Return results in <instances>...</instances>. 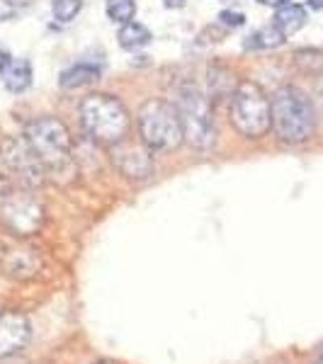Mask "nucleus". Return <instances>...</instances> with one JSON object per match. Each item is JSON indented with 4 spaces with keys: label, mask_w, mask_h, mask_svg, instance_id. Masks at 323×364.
I'll use <instances>...</instances> for the list:
<instances>
[{
    "label": "nucleus",
    "mask_w": 323,
    "mask_h": 364,
    "mask_svg": "<svg viewBox=\"0 0 323 364\" xmlns=\"http://www.w3.org/2000/svg\"><path fill=\"white\" fill-rule=\"evenodd\" d=\"M27 144L44 163L46 175H68L73 168L70 161V134L56 117H37L27 124Z\"/></svg>",
    "instance_id": "3"
},
{
    "label": "nucleus",
    "mask_w": 323,
    "mask_h": 364,
    "mask_svg": "<svg viewBox=\"0 0 323 364\" xmlns=\"http://www.w3.org/2000/svg\"><path fill=\"white\" fill-rule=\"evenodd\" d=\"M0 156L3 163L15 173V178L20 180L22 187H42L46 180V168L39 161V156L32 151V146L27 144L25 136H10L0 144Z\"/></svg>",
    "instance_id": "7"
},
{
    "label": "nucleus",
    "mask_w": 323,
    "mask_h": 364,
    "mask_svg": "<svg viewBox=\"0 0 323 364\" xmlns=\"http://www.w3.org/2000/svg\"><path fill=\"white\" fill-rule=\"evenodd\" d=\"M151 39H154L151 29L144 27L141 22H127V25H122L120 29V44H122V49H127V51L144 49V46L151 44Z\"/></svg>",
    "instance_id": "15"
},
{
    "label": "nucleus",
    "mask_w": 323,
    "mask_h": 364,
    "mask_svg": "<svg viewBox=\"0 0 323 364\" xmlns=\"http://www.w3.org/2000/svg\"><path fill=\"white\" fill-rule=\"evenodd\" d=\"M112 151V163L125 178L129 180H146L154 175V154L146 149L144 144H129V141H120V144L110 146Z\"/></svg>",
    "instance_id": "9"
},
{
    "label": "nucleus",
    "mask_w": 323,
    "mask_h": 364,
    "mask_svg": "<svg viewBox=\"0 0 323 364\" xmlns=\"http://www.w3.org/2000/svg\"><path fill=\"white\" fill-rule=\"evenodd\" d=\"M10 195H13V185H10L8 178H3V175H0V204H3Z\"/></svg>",
    "instance_id": "20"
},
{
    "label": "nucleus",
    "mask_w": 323,
    "mask_h": 364,
    "mask_svg": "<svg viewBox=\"0 0 323 364\" xmlns=\"http://www.w3.org/2000/svg\"><path fill=\"white\" fill-rule=\"evenodd\" d=\"M316 107H319V112L323 114V73L319 75V80H316Z\"/></svg>",
    "instance_id": "21"
},
{
    "label": "nucleus",
    "mask_w": 323,
    "mask_h": 364,
    "mask_svg": "<svg viewBox=\"0 0 323 364\" xmlns=\"http://www.w3.org/2000/svg\"><path fill=\"white\" fill-rule=\"evenodd\" d=\"M282 44H285V34H282V29L275 25V22L255 29V32L245 39V49H277Z\"/></svg>",
    "instance_id": "16"
},
{
    "label": "nucleus",
    "mask_w": 323,
    "mask_h": 364,
    "mask_svg": "<svg viewBox=\"0 0 323 364\" xmlns=\"http://www.w3.org/2000/svg\"><path fill=\"white\" fill-rule=\"evenodd\" d=\"M173 105L180 114V122H183L187 144L197 151H209L216 141V127L209 100L195 85H180L175 90Z\"/></svg>",
    "instance_id": "5"
},
{
    "label": "nucleus",
    "mask_w": 323,
    "mask_h": 364,
    "mask_svg": "<svg viewBox=\"0 0 323 364\" xmlns=\"http://www.w3.org/2000/svg\"><path fill=\"white\" fill-rule=\"evenodd\" d=\"M270 107H272V127L282 141L302 144L314 136L316 109L302 90L292 85L280 87L270 100Z\"/></svg>",
    "instance_id": "1"
},
{
    "label": "nucleus",
    "mask_w": 323,
    "mask_h": 364,
    "mask_svg": "<svg viewBox=\"0 0 323 364\" xmlns=\"http://www.w3.org/2000/svg\"><path fill=\"white\" fill-rule=\"evenodd\" d=\"M316 364H323V350H321V355H319V362H316Z\"/></svg>",
    "instance_id": "28"
},
{
    "label": "nucleus",
    "mask_w": 323,
    "mask_h": 364,
    "mask_svg": "<svg viewBox=\"0 0 323 364\" xmlns=\"http://www.w3.org/2000/svg\"><path fill=\"white\" fill-rule=\"evenodd\" d=\"M95 364H117V362H112V360H100V362H95Z\"/></svg>",
    "instance_id": "27"
},
{
    "label": "nucleus",
    "mask_w": 323,
    "mask_h": 364,
    "mask_svg": "<svg viewBox=\"0 0 323 364\" xmlns=\"http://www.w3.org/2000/svg\"><path fill=\"white\" fill-rule=\"evenodd\" d=\"M309 8H311V10H319V13H323V0H309Z\"/></svg>",
    "instance_id": "26"
},
{
    "label": "nucleus",
    "mask_w": 323,
    "mask_h": 364,
    "mask_svg": "<svg viewBox=\"0 0 323 364\" xmlns=\"http://www.w3.org/2000/svg\"><path fill=\"white\" fill-rule=\"evenodd\" d=\"M231 122L245 139L265 136L272 127V107L260 85L243 80L236 85L231 97Z\"/></svg>",
    "instance_id": "6"
},
{
    "label": "nucleus",
    "mask_w": 323,
    "mask_h": 364,
    "mask_svg": "<svg viewBox=\"0 0 323 364\" xmlns=\"http://www.w3.org/2000/svg\"><path fill=\"white\" fill-rule=\"evenodd\" d=\"M10 58H13V56H10V54H8V49H5V46L0 44V70H3L5 66H8Z\"/></svg>",
    "instance_id": "22"
},
{
    "label": "nucleus",
    "mask_w": 323,
    "mask_h": 364,
    "mask_svg": "<svg viewBox=\"0 0 323 364\" xmlns=\"http://www.w3.org/2000/svg\"><path fill=\"white\" fill-rule=\"evenodd\" d=\"M0 75L10 92H25L32 85V66L27 58H10L8 66L0 70Z\"/></svg>",
    "instance_id": "12"
},
{
    "label": "nucleus",
    "mask_w": 323,
    "mask_h": 364,
    "mask_svg": "<svg viewBox=\"0 0 323 364\" xmlns=\"http://www.w3.org/2000/svg\"><path fill=\"white\" fill-rule=\"evenodd\" d=\"M8 5H13V8H27V5H32V0H5Z\"/></svg>",
    "instance_id": "24"
},
{
    "label": "nucleus",
    "mask_w": 323,
    "mask_h": 364,
    "mask_svg": "<svg viewBox=\"0 0 323 364\" xmlns=\"http://www.w3.org/2000/svg\"><path fill=\"white\" fill-rule=\"evenodd\" d=\"M139 134L141 144L151 154H166L175 151L185 141L183 122L175 105L166 100H149L139 109Z\"/></svg>",
    "instance_id": "4"
},
{
    "label": "nucleus",
    "mask_w": 323,
    "mask_h": 364,
    "mask_svg": "<svg viewBox=\"0 0 323 364\" xmlns=\"http://www.w3.org/2000/svg\"><path fill=\"white\" fill-rule=\"evenodd\" d=\"M166 3V8H183L185 0H163Z\"/></svg>",
    "instance_id": "25"
},
{
    "label": "nucleus",
    "mask_w": 323,
    "mask_h": 364,
    "mask_svg": "<svg viewBox=\"0 0 323 364\" xmlns=\"http://www.w3.org/2000/svg\"><path fill=\"white\" fill-rule=\"evenodd\" d=\"M275 25L282 29L285 37H290V34L299 32V29L307 25V10H304L302 5L285 3L282 8H277V13H275Z\"/></svg>",
    "instance_id": "13"
},
{
    "label": "nucleus",
    "mask_w": 323,
    "mask_h": 364,
    "mask_svg": "<svg viewBox=\"0 0 323 364\" xmlns=\"http://www.w3.org/2000/svg\"><path fill=\"white\" fill-rule=\"evenodd\" d=\"M3 269L8 277L15 279H34L42 269V255L37 248L29 245H17L3 255Z\"/></svg>",
    "instance_id": "11"
},
{
    "label": "nucleus",
    "mask_w": 323,
    "mask_h": 364,
    "mask_svg": "<svg viewBox=\"0 0 323 364\" xmlns=\"http://www.w3.org/2000/svg\"><path fill=\"white\" fill-rule=\"evenodd\" d=\"M260 5H270V8H282L285 3H290V0H258Z\"/></svg>",
    "instance_id": "23"
},
{
    "label": "nucleus",
    "mask_w": 323,
    "mask_h": 364,
    "mask_svg": "<svg viewBox=\"0 0 323 364\" xmlns=\"http://www.w3.org/2000/svg\"><path fill=\"white\" fill-rule=\"evenodd\" d=\"M97 78H100V70L95 66H88V63H75V66L63 70L61 78H58V83H61L63 90H78V87H83V85L95 83Z\"/></svg>",
    "instance_id": "14"
},
{
    "label": "nucleus",
    "mask_w": 323,
    "mask_h": 364,
    "mask_svg": "<svg viewBox=\"0 0 323 364\" xmlns=\"http://www.w3.org/2000/svg\"><path fill=\"white\" fill-rule=\"evenodd\" d=\"M0 219L17 236H32L44 224V209L32 195H17V192H13L0 204Z\"/></svg>",
    "instance_id": "8"
},
{
    "label": "nucleus",
    "mask_w": 323,
    "mask_h": 364,
    "mask_svg": "<svg viewBox=\"0 0 323 364\" xmlns=\"http://www.w3.org/2000/svg\"><path fill=\"white\" fill-rule=\"evenodd\" d=\"M107 15H110V20L120 22V25H127V22H132L134 15H137V3H134V0H107Z\"/></svg>",
    "instance_id": "17"
},
{
    "label": "nucleus",
    "mask_w": 323,
    "mask_h": 364,
    "mask_svg": "<svg viewBox=\"0 0 323 364\" xmlns=\"http://www.w3.org/2000/svg\"><path fill=\"white\" fill-rule=\"evenodd\" d=\"M80 8H83V0H54V5H51L58 22H70L80 13Z\"/></svg>",
    "instance_id": "18"
},
{
    "label": "nucleus",
    "mask_w": 323,
    "mask_h": 364,
    "mask_svg": "<svg viewBox=\"0 0 323 364\" xmlns=\"http://www.w3.org/2000/svg\"><path fill=\"white\" fill-rule=\"evenodd\" d=\"M29 338H32V326H29L27 316L17 314V311L0 314V357H10L25 350Z\"/></svg>",
    "instance_id": "10"
},
{
    "label": "nucleus",
    "mask_w": 323,
    "mask_h": 364,
    "mask_svg": "<svg viewBox=\"0 0 323 364\" xmlns=\"http://www.w3.org/2000/svg\"><path fill=\"white\" fill-rule=\"evenodd\" d=\"M243 22H245V15L236 13V10H224V13H219V25L224 29H238Z\"/></svg>",
    "instance_id": "19"
},
{
    "label": "nucleus",
    "mask_w": 323,
    "mask_h": 364,
    "mask_svg": "<svg viewBox=\"0 0 323 364\" xmlns=\"http://www.w3.org/2000/svg\"><path fill=\"white\" fill-rule=\"evenodd\" d=\"M80 124H83L85 134L95 144L102 146H115L120 141L127 139L129 134V112L127 107L112 95L105 92H95L88 95L80 102Z\"/></svg>",
    "instance_id": "2"
}]
</instances>
